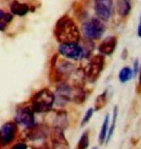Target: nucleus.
I'll return each mask as SVG.
<instances>
[{"instance_id": "obj_1", "label": "nucleus", "mask_w": 141, "mask_h": 149, "mask_svg": "<svg viewBox=\"0 0 141 149\" xmlns=\"http://www.w3.org/2000/svg\"><path fill=\"white\" fill-rule=\"evenodd\" d=\"M53 33L59 44L79 43L81 41L78 26L68 15H64L57 20Z\"/></svg>"}, {"instance_id": "obj_2", "label": "nucleus", "mask_w": 141, "mask_h": 149, "mask_svg": "<svg viewBox=\"0 0 141 149\" xmlns=\"http://www.w3.org/2000/svg\"><path fill=\"white\" fill-rule=\"evenodd\" d=\"M55 105L54 93L47 88L39 90L31 99V108L34 112L46 113L52 109Z\"/></svg>"}, {"instance_id": "obj_3", "label": "nucleus", "mask_w": 141, "mask_h": 149, "mask_svg": "<svg viewBox=\"0 0 141 149\" xmlns=\"http://www.w3.org/2000/svg\"><path fill=\"white\" fill-rule=\"evenodd\" d=\"M80 30H81V34L84 39L97 41L103 38L106 33V27L103 20L96 17L83 22Z\"/></svg>"}, {"instance_id": "obj_4", "label": "nucleus", "mask_w": 141, "mask_h": 149, "mask_svg": "<svg viewBox=\"0 0 141 149\" xmlns=\"http://www.w3.org/2000/svg\"><path fill=\"white\" fill-rule=\"evenodd\" d=\"M104 69V56L101 54L93 55L89 58L87 68L84 70L85 79L90 83H94L100 77L101 72Z\"/></svg>"}, {"instance_id": "obj_5", "label": "nucleus", "mask_w": 141, "mask_h": 149, "mask_svg": "<svg viewBox=\"0 0 141 149\" xmlns=\"http://www.w3.org/2000/svg\"><path fill=\"white\" fill-rule=\"evenodd\" d=\"M58 54L63 58L71 61H81L84 59V52L80 43H65L59 44Z\"/></svg>"}, {"instance_id": "obj_6", "label": "nucleus", "mask_w": 141, "mask_h": 149, "mask_svg": "<svg viewBox=\"0 0 141 149\" xmlns=\"http://www.w3.org/2000/svg\"><path fill=\"white\" fill-rule=\"evenodd\" d=\"M113 0H95L94 11L98 19L106 22L111 19L113 14Z\"/></svg>"}, {"instance_id": "obj_7", "label": "nucleus", "mask_w": 141, "mask_h": 149, "mask_svg": "<svg viewBox=\"0 0 141 149\" xmlns=\"http://www.w3.org/2000/svg\"><path fill=\"white\" fill-rule=\"evenodd\" d=\"M15 122L17 125L29 128L35 124V112L31 107H22L17 111Z\"/></svg>"}, {"instance_id": "obj_8", "label": "nucleus", "mask_w": 141, "mask_h": 149, "mask_svg": "<svg viewBox=\"0 0 141 149\" xmlns=\"http://www.w3.org/2000/svg\"><path fill=\"white\" fill-rule=\"evenodd\" d=\"M17 124L16 122H6L0 128V146H6L15 139L17 135Z\"/></svg>"}, {"instance_id": "obj_9", "label": "nucleus", "mask_w": 141, "mask_h": 149, "mask_svg": "<svg viewBox=\"0 0 141 149\" xmlns=\"http://www.w3.org/2000/svg\"><path fill=\"white\" fill-rule=\"evenodd\" d=\"M55 105L64 106L72 101L73 96V86L69 85L67 82L59 83L54 92Z\"/></svg>"}, {"instance_id": "obj_10", "label": "nucleus", "mask_w": 141, "mask_h": 149, "mask_svg": "<svg viewBox=\"0 0 141 149\" xmlns=\"http://www.w3.org/2000/svg\"><path fill=\"white\" fill-rule=\"evenodd\" d=\"M117 44H118V39L116 36H114V35L106 36L99 45L98 52L100 54L103 56H110L116 50Z\"/></svg>"}, {"instance_id": "obj_11", "label": "nucleus", "mask_w": 141, "mask_h": 149, "mask_svg": "<svg viewBox=\"0 0 141 149\" xmlns=\"http://www.w3.org/2000/svg\"><path fill=\"white\" fill-rule=\"evenodd\" d=\"M49 135V131L47 127L41 124H34L33 126L27 128L26 131V136L30 141H43Z\"/></svg>"}, {"instance_id": "obj_12", "label": "nucleus", "mask_w": 141, "mask_h": 149, "mask_svg": "<svg viewBox=\"0 0 141 149\" xmlns=\"http://www.w3.org/2000/svg\"><path fill=\"white\" fill-rule=\"evenodd\" d=\"M51 141L53 149H70V145L65 138L64 130L54 128L51 135Z\"/></svg>"}, {"instance_id": "obj_13", "label": "nucleus", "mask_w": 141, "mask_h": 149, "mask_svg": "<svg viewBox=\"0 0 141 149\" xmlns=\"http://www.w3.org/2000/svg\"><path fill=\"white\" fill-rule=\"evenodd\" d=\"M116 12L121 17H127L131 12V0H117Z\"/></svg>"}, {"instance_id": "obj_14", "label": "nucleus", "mask_w": 141, "mask_h": 149, "mask_svg": "<svg viewBox=\"0 0 141 149\" xmlns=\"http://www.w3.org/2000/svg\"><path fill=\"white\" fill-rule=\"evenodd\" d=\"M30 11V8L27 4L19 1H14L11 4V13L12 15L23 17Z\"/></svg>"}, {"instance_id": "obj_15", "label": "nucleus", "mask_w": 141, "mask_h": 149, "mask_svg": "<svg viewBox=\"0 0 141 149\" xmlns=\"http://www.w3.org/2000/svg\"><path fill=\"white\" fill-rule=\"evenodd\" d=\"M133 69L130 66H124L118 73V79L122 84L128 83L133 79Z\"/></svg>"}, {"instance_id": "obj_16", "label": "nucleus", "mask_w": 141, "mask_h": 149, "mask_svg": "<svg viewBox=\"0 0 141 149\" xmlns=\"http://www.w3.org/2000/svg\"><path fill=\"white\" fill-rule=\"evenodd\" d=\"M53 125L54 128H58V129L65 130L68 126V117L67 113L63 111H60L56 113V116L53 120Z\"/></svg>"}, {"instance_id": "obj_17", "label": "nucleus", "mask_w": 141, "mask_h": 149, "mask_svg": "<svg viewBox=\"0 0 141 149\" xmlns=\"http://www.w3.org/2000/svg\"><path fill=\"white\" fill-rule=\"evenodd\" d=\"M109 120H110V115L108 113H106L104 116L103 124H101V128L100 131V135H99V143L103 144L106 142L107 132H108V127H109Z\"/></svg>"}, {"instance_id": "obj_18", "label": "nucleus", "mask_w": 141, "mask_h": 149, "mask_svg": "<svg viewBox=\"0 0 141 149\" xmlns=\"http://www.w3.org/2000/svg\"><path fill=\"white\" fill-rule=\"evenodd\" d=\"M80 43V42H79ZM83 49V52H84V59H89L92 57L93 53L95 52L96 46L94 44V41L91 40H87V39H84L83 40V43L80 44Z\"/></svg>"}, {"instance_id": "obj_19", "label": "nucleus", "mask_w": 141, "mask_h": 149, "mask_svg": "<svg viewBox=\"0 0 141 149\" xmlns=\"http://www.w3.org/2000/svg\"><path fill=\"white\" fill-rule=\"evenodd\" d=\"M107 99H108V89H106L101 95H99L97 99L95 101V108L94 109L96 111H100L106 105Z\"/></svg>"}, {"instance_id": "obj_20", "label": "nucleus", "mask_w": 141, "mask_h": 149, "mask_svg": "<svg viewBox=\"0 0 141 149\" xmlns=\"http://www.w3.org/2000/svg\"><path fill=\"white\" fill-rule=\"evenodd\" d=\"M117 117H118V107L115 106L113 109V115H112V122L111 125H109L108 127V132H107V136H106V143H108L110 139L112 138L113 133L115 131V127H116V122H117Z\"/></svg>"}, {"instance_id": "obj_21", "label": "nucleus", "mask_w": 141, "mask_h": 149, "mask_svg": "<svg viewBox=\"0 0 141 149\" xmlns=\"http://www.w3.org/2000/svg\"><path fill=\"white\" fill-rule=\"evenodd\" d=\"M12 20H13V15L3 10H0V30H5V28L7 27Z\"/></svg>"}, {"instance_id": "obj_22", "label": "nucleus", "mask_w": 141, "mask_h": 149, "mask_svg": "<svg viewBox=\"0 0 141 149\" xmlns=\"http://www.w3.org/2000/svg\"><path fill=\"white\" fill-rule=\"evenodd\" d=\"M89 146V136L88 132H84L80 136L78 144H77V149H87Z\"/></svg>"}, {"instance_id": "obj_23", "label": "nucleus", "mask_w": 141, "mask_h": 149, "mask_svg": "<svg viewBox=\"0 0 141 149\" xmlns=\"http://www.w3.org/2000/svg\"><path fill=\"white\" fill-rule=\"evenodd\" d=\"M94 112H95V109H93V108H89L88 109H87L84 116H83L81 122H80V126H81V127L85 126V125L90 121V119L92 118V116H93V114H94Z\"/></svg>"}, {"instance_id": "obj_24", "label": "nucleus", "mask_w": 141, "mask_h": 149, "mask_svg": "<svg viewBox=\"0 0 141 149\" xmlns=\"http://www.w3.org/2000/svg\"><path fill=\"white\" fill-rule=\"evenodd\" d=\"M133 77H135L137 74H138L139 73V70H140V62H139V59L136 58L135 60L133 61Z\"/></svg>"}, {"instance_id": "obj_25", "label": "nucleus", "mask_w": 141, "mask_h": 149, "mask_svg": "<svg viewBox=\"0 0 141 149\" xmlns=\"http://www.w3.org/2000/svg\"><path fill=\"white\" fill-rule=\"evenodd\" d=\"M11 149H27V145L24 142H17L11 147Z\"/></svg>"}, {"instance_id": "obj_26", "label": "nucleus", "mask_w": 141, "mask_h": 149, "mask_svg": "<svg viewBox=\"0 0 141 149\" xmlns=\"http://www.w3.org/2000/svg\"><path fill=\"white\" fill-rule=\"evenodd\" d=\"M137 36L141 39V13H140V16H139L138 25H137Z\"/></svg>"}, {"instance_id": "obj_27", "label": "nucleus", "mask_w": 141, "mask_h": 149, "mask_svg": "<svg viewBox=\"0 0 141 149\" xmlns=\"http://www.w3.org/2000/svg\"><path fill=\"white\" fill-rule=\"evenodd\" d=\"M138 74H139L138 84H139V86H141V67H140V70H139V73H138Z\"/></svg>"}, {"instance_id": "obj_28", "label": "nucleus", "mask_w": 141, "mask_h": 149, "mask_svg": "<svg viewBox=\"0 0 141 149\" xmlns=\"http://www.w3.org/2000/svg\"><path fill=\"white\" fill-rule=\"evenodd\" d=\"M92 149H99V148H98V147H97V146H94V147H93V148H92Z\"/></svg>"}, {"instance_id": "obj_29", "label": "nucleus", "mask_w": 141, "mask_h": 149, "mask_svg": "<svg viewBox=\"0 0 141 149\" xmlns=\"http://www.w3.org/2000/svg\"><path fill=\"white\" fill-rule=\"evenodd\" d=\"M38 149H46V148H38Z\"/></svg>"}]
</instances>
